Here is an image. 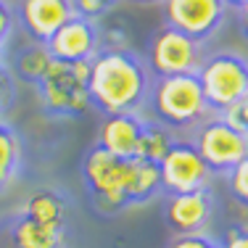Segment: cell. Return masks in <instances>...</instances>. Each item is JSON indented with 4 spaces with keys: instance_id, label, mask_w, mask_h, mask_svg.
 I'll list each match as a JSON object with an SVG mask.
<instances>
[{
    "instance_id": "1",
    "label": "cell",
    "mask_w": 248,
    "mask_h": 248,
    "mask_svg": "<svg viewBox=\"0 0 248 248\" xmlns=\"http://www.w3.org/2000/svg\"><path fill=\"white\" fill-rule=\"evenodd\" d=\"M90 100L98 114H135L148 106L153 77L132 48H100L90 61Z\"/></svg>"
},
{
    "instance_id": "2",
    "label": "cell",
    "mask_w": 248,
    "mask_h": 248,
    "mask_svg": "<svg viewBox=\"0 0 248 248\" xmlns=\"http://www.w3.org/2000/svg\"><path fill=\"white\" fill-rule=\"evenodd\" d=\"M135 169H138V158H119L100 145L87 148L79 164V174L95 214L116 217L132 209Z\"/></svg>"
},
{
    "instance_id": "3",
    "label": "cell",
    "mask_w": 248,
    "mask_h": 248,
    "mask_svg": "<svg viewBox=\"0 0 248 248\" xmlns=\"http://www.w3.org/2000/svg\"><path fill=\"white\" fill-rule=\"evenodd\" d=\"M148 106L153 119L172 132L196 129L201 122L211 116L206 103L203 87L196 74H177V77H158L151 85Z\"/></svg>"
},
{
    "instance_id": "4",
    "label": "cell",
    "mask_w": 248,
    "mask_h": 248,
    "mask_svg": "<svg viewBox=\"0 0 248 248\" xmlns=\"http://www.w3.org/2000/svg\"><path fill=\"white\" fill-rule=\"evenodd\" d=\"M90 63L53 61L45 77L34 85L40 108L53 119H79L93 108L90 100Z\"/></svg>"
},
{
    "instance_id": "5",
    "label": "cell",
    "mask_w": 248,
    "mask_h": 248,
    "mask_svg": "<svg viewBox=\"0 0 248 248\" xmlns=\"http://www.w3.org/2000/svg\"><path fill=\"white\" fill-rule=\"evenodd\" d=\"M196 77L203 87L211 114H222L248 95V56L238 50L206 53Z\"/></svg>"
},
{
    "instance_id": "6",
    "label": "cell",
    "mask_w": 248,
    "mask_h": 248,
    "mask_svg": "<svg viewBox=\"0 0 248 248\" xmlns=\"http://www.w3.org/2000/svg\"><path fill=\"white\" fill-rule=\"evenodd\" d=\"M206 58V43L180 32V29L161 24L153 29L145 43V66L153 79L177 74H196L201 61Z\"/></svg>"
},
{
    "instance_id": "7",
    "label": "cell",
    "mask_w": 248,
    "mask_h": 248,
    "mask_svg": "<svg viewBox=\"0 0 248 248\" xmlns=\"http://www.w3.org/2000/svg\"><path fill=\"white\" fill-rule=\"evenodd\" d=\"M193 145L198 148L201 158L211 169L214 177H224L240 158L248 153V135L238 132L230 122H224L219 114L209 116L193 129Z\"/></svg>"
},
{
    "instance_id": "8",
    "label": "cell",
    "mask_w": 248,
    "mask_h": 248,
    "mask_svg": "<svg viewBox=\"0 0 248 248\" xmlns=\"http://www.w3.org/2000/svg\"><path fill=\"white\" fill-rule=\"evenodd\" d=\"M227 11L230 8L224 0H161L164 24L180 29L201 43H209L222 32Z\"/></svg>"
},
{
    "instance_id": "9",
    "label": "cell",
    "mask_w": 248,
    "mask_h": 248,
    "mask_svg": "<svg viewBox=\"0 0 248 248\" xmlns=\"http://www.w3.org/2000/svg\"><path fill=\"white\" fill-rule=\"evenodd\" d=\"M217 211V193L211 185L187 193H169L161 201V219L172 235L209 232Z\"/></svg>"
},
{
    "instance_id": "10",
    "label": "cell",
    "mask_w": 248,
    "mask_h": 248,
    "mask_svg": "<svg viewBox=\"0 0 248 248\" xmlns=\"http://www.w3.org/2000/svg\"><path fill=\"white\" fill-rule=\"evenodd\" d=\"M158 172H161V187L164 196L169 193H187L198 190V187L211 185L214 174L201 158L198 148L193 145L190 138H177L167 156L158 161Z\"/></svg>"
},
{
    "instance_id": "11",
    "label": "cell",
    "mask_w": 248,
    "mask_h": 248,
    "mask_svg": "<svg viewBox=\"0 0 248 248\" xmlns=\"http://www.w3.org/2000/svg\"><path fill=\"white\" fill-rule=\"evenodd\" d=\"M45 45H48L53 61L90 63L103 48V34H100L98 21L82 19V16L74 14Z\"/></svg>"
},
{
    "instance_id": "12",
    "label": "cell",
    "mask_w": 248,
    "mask_h": 248,
    "mask_svg": "<svg viewBox=\"0 0 248 248\" xmlns=\"http://www.w3.org/2000/svg\"><path fill=\"white\" fill-rule=\"evenodd\" d=\"M16 24L32 43H48L74 16L72 0H16Z\"/></svg>"
},
{
    "instance_id": "13",
    "label": "cell",
    "mask_w": 248,
    "mask_h": 248,
    "mask_svg": "<svg viewBox=\"0 0 248 248\" xmlns=\"http://www.w3.org/2000/svg\"><path fill=\"white\" fill-rule=\"evenodd\" d=\"M66 227L43 224L16 209L0 222V248H63Z\"/></svg>"
},
{
    "instance_id": "14",
    "label": "cell",
    "mask_w": 248,
    "mask_h": 248,
    "mask_svg": "<svg viewBox=\"0 0 248 248\" xmlns=\"http://www.w3.org/2000/svg\"><path fill=\"white\" fill-rule=\"evenodd\" d=\"M145 124H148V116H143L140 111H135V114H108L98 124L95 145L119 158H138Z\"/></svg>"
},
{
    "instance_id": "15",
    "label": "cell",
    "mask_w": 248,
    "mask_h": 248,
    "mask_svg": "<svg viewBox=\"0 0 248 248\" xmlns=\"http://www.w3.org/2000/svg\"><path fill=\"white\" fill-rule=\"evenodd\" d=\"M69 198L58 187H37L24 198V203L19 206V211H24L27 217L50 224V227H66L69 224Z\"/></svg>"
},
{
    "instance_id": "16",
    "label": "cell",
    "mask_w": 248,
    "mask_h": 248,
    "mask_svg": "<svg viewBox=\"0 0 248 248\" xmlns=\"http://www.w3.org/2000/svg\"><path fill=\"white\" fill-rule=\"evenodd\" d=\"M5 63H8L14 79L27 82V85H37L45 77V72L50 69L53 56H50V50L45 43H32V40H29V43L19 45L11 56L5 53Z\"/></svg>"
},
{
    "instance_id": "17",
    "label": "cell",
    "mask_w": 248,
    "mask_h": 248,
    "mask_svg": "<svg viewBox=\"0 0 248 248\" xmlns=\"http://www.w3.org/2000/svg\"><path fill=\"white\" fill-rule=\"evenodd\" d=\"M24 145L14 124L0 119V193H5L21 174Z\"/></svg>"
},
{
    "instance_id": "18",
    "label": "cell",
    "mask_w": 248,
    "mask_h": 248,
    "mask_svg": "<svg viewBox=\"0 0 248 248\" xmlns=\"http://www.w3.org/2000/svg\"><path fill=\"white\" fill-rule=\"evenodd\" d=\"M174 140H177V132H172V129L164 127V124H158L156 119H148V124H145V129H143V138H140L138 158L158 164L167 156V151L172 148Z\"/></svg>"
},
{
    "instance_id": "19",
    "label": "cell",
    "mask_w": 248,
    "mask_h": 248,
    "mask_svg": "<svg viewBox=\"0 0 248 248\" xmlns=\"http://www.w3.org/2000/svg\"><path fill=\"white\" fill-rule=\"evenodd\" d=\"M224 182H227V193L238 201L243 209H248V153L224 174Z\"/></svg>"
},
{
    "instance_id": "20",
    "label": "cell",
    "mask_w": 248,
    "mask_h": 248,
    "mask_svg": "<svg viewBox=\"0 0 248 248\" xmlns=\"http://www.w3.org/2000/svg\"><path fill=\"white\" fill-rule=\"evenodd\" d=\"M74 5V14L82 16V19H90V21H98L106 19L111 11L119 5V0H72Z\"/></svg>"
},
{
    "instance_id": "21",
    "label": "cell",
    "mask_w": 248,
    "mask_h": 248,
    "mask_svg": "<svg viewBox=\"0 0 248 248\" xmlns=\"http://www.w3.org/2000/svg\"><path fill=\"white\" fill-rule=\"evenodd\" d=\"M167 248H222V243L211 232H190V235H172Z\"/></svg>"
},
{
    "instance_id": "22",
    "label": "cell",
    "mask_w": 248,
    "mask_h": 248,
    "mask_svg": "<svg viewBox=\"0 0 248 248\" xmlns=\"http://www.w3.org/2000/svg\"><path fill=\"white\" fill-rule=\"evenodd\" d=\"M16 100V79L14 74H11L8 63H5V58L0 61V119L5 116V111L14 106Z\"/></svg>"
},
{
    "instance_id": "23",
    "label": "cell",
    "mask_w": 248,
    "mask_h": 248,
    "mask_svg": "<svg viewBox=\"0 0 248 248\" xmlns=\"http://www.w3.org/2000/svg\"><path fill=\"white\" fill-rule=\"evenodd\" d=\"M222 119L224 122H230L238 132H243V135H248V95L246 98H240L238 103H232L227 111H222Z\"/></svg>"
},
{
    "instance_id": "24",
    "label": "cell",
    "mask_w": 248,
    "mask_h": 248,
    "mask_svg": "<svg viewBox=\"0 0 248 248\" xmlns=\"http://www.w3.org/2000/svg\"><path fill=\"white\" fill-rule=\"evenodd\" d=\"M14 29H16V14H14V5H11L8 0H0V50L8 48Z\"/></svg>"
},
{
    "instance_id": "25",
    "label": "cell",
    "mask_w": 248,
    "mask_h": 248,
    "mask_svg": "<svg viewBox=\"0 0 248 248\" xmlns=\"http://www.w3.org/2000/svg\"><path fill=\"white\" fill-rule=\"evenodd\" d=\"M219 243L222 248H248V224H230Z\"/></svg>"
},
{
    "instance_id": "26",
    "label": "cell",
    "mask_w": 248,
    "mask_h": 248,
    "mask_svg": "<svg viewBox=\"0 0 248 248\" xmlns=\"http://www.w3.org/2000/svg\"><path fill=\"white\" fill-rule=\"evenodd\" d=\"M238 32L243 34V40L248 43V3L243 8H238Z\"/></svg>"
},
{
    "instance_id": "27",
    "label": "cell",
    "mask_w": 248,
    "mask_h": 248,
    "mask_svg": "<svg viewBox=\"0 0 248 248\" xmlns=\"http://www.w3.org/2000/svg\"><path fill=\"white\" fill-rule=\"evenodd\" d=\"M224 3H227V8H235V11H238V8H243L248 0H224Z\"/></svg>"
},
{
    "instance_id": "28",
    "label": "cell",
    "mask_w": 248,
    "mask_h": 248,
    "mask_svg": "<svg viewBox=\"0 0 248 248\" xmlns=\"http://www.w3.org/2000/svg\"><path fill=\"white\" fill-rule=\"evenodd\" d=\"M127 3H138V5H151V3H161V0H127Z\"/></svg>"
},
{
    "instance_id": "29",
    "label": "cell",
    "mask_w": 248,
    "mask_h": 248,
    "mask_svg": "<svg viewBox=\"0 0 248 248\" xmlns=\"http://www.w3.org/2000/svg\"><path fill=\"white\" fill-rule=\"evenodd\" d=\"M3 58H5V50H0V61H3Z\"/></svg>"
}]
</instances>
